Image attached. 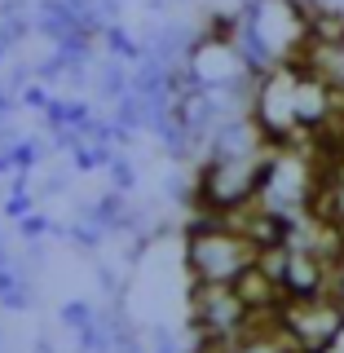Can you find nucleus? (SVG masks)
<instances>
[{
	"instance_id": "nucleus-1",
	"label": "nucleus",
	"mask_w": 344,
	"mask_h": 353,
	"mask_svg": "<svg viewBox=\"0 0 344 353\" xmlns=\"http://www.w3.org/2000/svg\"><path fill=\"white\" fill-rule=\"evenodd\" d=\"M327 292L336 296V305L344 309V252H340L336 261H331V287H327Z\"/></svg>"
}]
</instances>
